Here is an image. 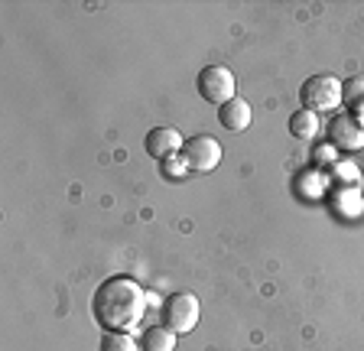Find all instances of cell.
Returning a JSON list of instances; mask_svg holds the SVG:
<instances>
[{
  "mask_svg": "<svg viewBox=\"0 0 364 351\" xmlns=\"http://www.w3.org/2000/svg\"><path fill=\"white\" fill-rule=\"evenodd\" d=\"M332 176H335V183H348L351 189H358V185H361V173H358L355 163H335Z\"/></svg>",
  "mask_w": 364,
  "mask_h": 351,
  "instance_id": "13",
  "label": "cell"
},
{
  "mask_svg": "<svg viewBox=\"0 0 364 351\" xmlns=\"http://www.w3.org/2000/svg\"><path fill=\"white\" fill-rule=\"evenodd\" d=\"M351 114H355V117H358V121H361V124H364V104H361V107H355V111H351Z\"/></svg>",
  "mask_w": 364,
  "mask_h": 351,
  "instance_id": "16",
  "label": "cell"
},
{
  "mask_svg": "<svg viewBox=\"0 0 364 351\" xmlns=\"http://www.w3.org/2000/svg\"><path fill=\"white\" fill-rule=\"evenodd\" d=\"M341 104L348 107V111L364 104V75H351L341 82Z\"/></svg>",
  "mask_w": 364,
  "mask_h": 351,
  "instance_id": "11",
  "label": "cell"
},
{
  "mask_svg": "<svg viewBox=\"0 0 364 351\" xmlns=\"http://www.w3.org/2000/svg\"><path fill=\"white\" fill-rule=\"evenodd\" d=\"M328 140H332L335 150H348V153L364 150V124L351 111H341L328 124Z\"/></svg>",
  "mask_w": 364,
  "mask_h": 351,
  "instance_id": "6",
  "label": "cell"
},
{
  "mask_svg": "<svg viewBox=\"0 0 364 351\" xmlns=\"http://www.w3.org/2000/svg\"><path fill=\"white\" fill-rule=\"evenodd\" d=\"M146 306L150 299L134 276H107L91 296V315L105 332H134L144 322Z\"/></svg>",
  "mask_w": 364,
  "mask_h": 351,
  "instance_id": "1",
  "label": "cell"
},
{
  "mask_svg": "<svg viewBox=\"0 0 364 351\" xmlns=\"http://www.w3.org/2000/svg\"><path fill=\"white\" fill-rule=\"evenodd\" d=\"M318 127H322V124H318V114H312V111H303V107H299V111L289 114V134H293L296 140H316Z\"/></svg>",
  "mask_w": 364,
  "mask_h": 351,
  "instance_id": "9",
  "label": "cell"
},
{
  "mask_svg": "<svg viewBox=\"0 0 364 351\" xmlns=\"http://www.w3.org/2000/svg\"><path fill=\"white\" fill-rule=\"evenodd\" d=\"M163 169H166L169 179H179L182 173H189V166H186V160H182V153L179 156H169V160H163Z\"/></svg>",
  "mask_w": 364,
  "mask_h": 351,
  "instance_id": "14",
  "label": "cell"
},
{
  "mask_svg": "<svg viewBox=\"0 0 364 351\" xmlns=\"http://www.w3.org/2000/svg\"><path fill=\"white\" fill-rule=\"evenodd\" d=\"M144 351H176V332L166 325H150L144 332V342H140Z\"/></svg>",
  "mask_w": 364,
  "mask_h": 351,
  "instance_id": "10",
  "label": "cell"
},
{
  "mask_svg": "<svg viewBox=\"0 0 364 351\" xmlns=\"http://www.w3.org/2000/svg\"><path fill=\"white\" fill-rule=\"evenodd\" d=\"M335 156H338V150H335L332 144H328V146H318V150H312L316 169H318V166H326V163H332V166H335Z\"/></svg>",
  "mask_w": 364,
  "mask_h": 351,
  "instance_id": "15",
  "label": "cell"
},
{
  "mask_svg": "<svg viewBox=\"0 0 364 351\" xmlns=\"http://www.w3.org/2000/svg\"><path fill=\"white\" fill-rule=\"evenodd\" d=\"M250 121H254V111H250V101L247 98H231L225 101V104L218 107V124L225 130H231V134H241V130L250 127Z\"/></svg>",
  "mask_w": 364,
  "mask_h": 351,
  "instance_id": "8",
  "label": "cell"
},
{
  "mask_svg": "<svg viewBox=\"0 0 364 351\" xmlns=\"http://www.w3.org/2000/svg\"><path fill=\"white\" fill-rule=\"evenodd\" d=\"M299 104L303 111H312V114H328V111H338L341 107V82L328 72H318V75H309L299 88Z\"/></svg>",
  "mask_w": 364,
  "mask_h": 351,
  "instance_id": "2",
  "label": "cell"
},
{
  "mask_svg": "<svg viewBox=\"0 0 364 351\" xmlns=\"http://www.w3.org/2000/svg\"><path fill=\"white\" fill-rule=\"evenodd\" d=\"M202 319V306L192 293H173V296L163 303V325L173 328L176 335H186L198 325Z\"/></svg>",
  "mask_w": 364,
  "mask_h": 351,
  "instance_id": "4",
  "label": "cell"
},
{
  "mask_svg": "<svg viewBox=\"0 0 364 351\" xmlns=\"http://www.w3.org/2000/svg\"><path fill=\"white\" fill-rule=\"evenodd\" d=\"M196 88H198V94H202V101H208V104H215V107L237 98V78L228 65H205V69L198 72Z\"/></svg>",
  "mask_w": 364,
  "mask_h": 351,
  "instance_id": "3",
  "label": "cell"
},
{
  "mask_svg": "<svg viewBox=\"0 0 364 351\" xmlns=\"http://www.w3.org/2000/svg\"><path fill=\"white\" fill-rule=\"evenodd\" d=\"M182 160H186L189 173H212L221 163V144L212 134H196L182 146Z\"/></svg>",
  "mask_w": 364,
  "mask_h": 351,
  "instance_id": "5",
  "label": "cell"
},
{
  "mask_svg": "<svg viewBox=\"0 0 364 351\" xmlns=\"http://www.w3.org/2000/svg\"><path fill=\"white\" fill-rule=\"evenodd\" d=\"M144 146L153 160L163 163V160H169V156H179L182 146H186V137H182L176 127H166V124H163V127H153L150 134H146Z\"/></svg>",
  "mask_w": 364,
  "mask_h": 351,
  "instance_id": "7",
  "label": "cell"
},
{
  "mask_svg": "<svg viewBox=\"0 0 364 351\" xmlns=\"http://www.w3.org/2000/svg\"><path fill=\"white\" fill-rule=\"evenodd\" d=\"M101 351H144V348L134 342L130 332H105V338H101Z\"/></svg>",
  "mask_w": 364,
  "mask_h": 351,
  "instance_id": "12",
  "label": "cell"
}]
</instances>
